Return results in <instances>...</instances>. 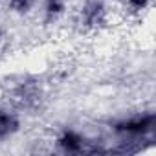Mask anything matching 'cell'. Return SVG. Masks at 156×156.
<instances>
[{
  "instance_id": "5",
  "label": "cell",
  "mask_w": 156,
  "mask_h": 156,
  "mask_svg": "<svg viewBox=\"0 0 156 156\" xmlns=\"http://www.w3.org/2000/svg\"><path fill=\"white\" fill-rule=\"evenodd\" d=\"M20 129H22L20 110L13 105L0 103V143L15 138L20 132Z\"/></svg>"
},
{
  "instance_id": "6",
  "label": "cell",
  "mask_w": 156,
  "mask_h": 156,
  "mask_svg": "<svg viewBox=\"0 0 156 156\" xmlns=\"http://www.w3.org/2000/svg\"><path fill=\"white\" fill-rule=\"evenodd\" d=\"M68 11V0H42V19L46 24H53Z\"/></svg>"
},
{
  "instance_id": "2",
  "label": "cell",
  "mask_w": 156,
  "mask_h": 156,
  "mask_svg": "<svg viewBox=\"0 0 156 156\" xmlns=\"http://www.w3.org/2000/svg\"><path fill=\"white\" fill-rule=\"evenodd\" d=\"M110 22L108 0H83L75 13V24L81 33H98Z\"/></svg>"
},
{
  "instance_id": "8",
  "label": "cell",
  "mask_w": 156,
  "mask_h": 156,
  "mask_svg": "<svg viewBox=\"0 0 156 156\" xmlns=\"http://www.w3.org/2000/svg\"><path fill=\"white\" fill-rule=\"evenodd\" d=\"M123 9L127 17L130 19H141L151 8H152V0H123Z\"/></svg>"
},
{
  "instance_id": "9",
  "label": "cell",
  "mask_w": 156,
  "mask_h": 156,
  "mask_svg": "<svg viewBox=\"0 0 156 156\" xmlns=\"http://www.w3.org/2000/svg\"><path fill=\"white\" fill-rule=\"evenodd\" d=\"M4 41H6V31H4L2 26H0V48L4 46Z\"/></svg>"
},
{
  "instance_id": "7",
  "label": "cell",
  "mask_w": 156,
  "mask_h": 156,
  "mask_svg": "<svg viewBox=\"0 0 156 156\" xmlns=\"http://www.w3.org/2000/svg\"><path fill=\"white\" fill-rule=\"evenodd\" d=\"M4 4L9 13L17 17H28L37 9L39 0H4Z\"/></svg>"
},
{
  "instance_id": "1",
  "label": "cell",
  "mask_w": 156,
  "mask_h": 156,
  "mask_svg": "<svg viewBox=\"0 0 156 156\" xmlns=\"http://www.w3.org/2000/svg\"><path fill=\"white\" fill-rule=\"evenodd\" d=\"M110 132L119 140L147 141L156 132V112L152 108H143L140 112L121 116L110 121Z\"/></svg>"
},
{
  "instance_id": "3",
  "label": "cell",
  "mask_w": 156,
  "mask_h": 156,
  "mask_svg": "<svg viewBox=\"0 0 156 156\" xmlns=\"http://www.w3.org/2000/svg\"><path fill=\"white\" fill-rule=\"evenodd\" d=\"M8 99L19 110H37L44 99V88L35 77H22L8 90Z\"/></svg>"
},
{
  "instance_id": "10",
  "label": "cell",
  "mask_w": 156,
  "mask_h": 156,
  "mask_svg": "<svg viewBox=\"0 0 156 156\" xmlns=\"http://www.w3.org/2000/svg\"><path fill=\"white\" fill-rule=\"evenodd\" d=\"M2 4H4V2H2V0H0V9H2Z\"/></svg>"
},
{
  "instance_id": "4",
  "label": "cell",
  "mask_w": 156,
  "mask_h": 156,
  "mask_svg": "<svg viewBox=\"0 0 156 156\" xmlns=\"http://www.w3.org/2000/svg\"><path fill=\"white\" fill-rule=\"evenodd\" d=\"M55 149L62 154H87L90 138L73 127H62L53 136Z\"/></svg>"
}]
</instances>
